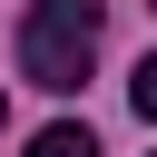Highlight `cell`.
<instances>
[{
    "instance_id": "obj_1",
    "label": "cell",
    "mask_w": 157,
    "mask_h": 157,
    "mask_svg": "<svg viewBox=\"0 0 157 157\" xmlns=\"http://www.w3.org/2000/svg\"><path fill=\"white\" fill-rule=\"evenodd\" d=\"M98 29H108V0H29V20H20V78L69 98L88 78V59H98Z\"/></svg>"
},
{
    "instance_id": "obj_2",
    "label": "cell",
    "mask_w": 157,
    "mask_h": 157,
    "mask_svg": "<svg viewBox=\"0 0 157 157\" xmlns=\"http://www.w3.org/2000/svg\"><path fill=\"white\" fill-rule=\"evenodd\" d=\"M29 157H98V137H88L78 118H59V128H39V137H29Z\"/></svg>"
},
{
    "instance_id": "obj_3",
    "label": "cell",
    "mask_w": 157,
    "mask_h": 157,
    "mask_svg": "<svg viewBox=\"0 0 157 157\" xmlns=\"http://www.w3.org/2000/svg\"><path fill=\"white\" fill-rule=\"evenodd\" d=\"M128 98H137V118H147V128H157V49H147V59H137V78H128Z\"/></svg>"
},
{
    "instance_id": "obj_4",
    "label": "cell",
    "mask_w": 157,
    "mask_h": 157,
    "mask_svg": "<svg viewBox=\"0 0 157 157\" xmlns=\"http://www.w3.org/2000/svg\"><path fill=\"white\" fill-rule=\"evenodd\" d=\"M0 118H10V98H0Z\"/></svg>"
}]
</instances>
